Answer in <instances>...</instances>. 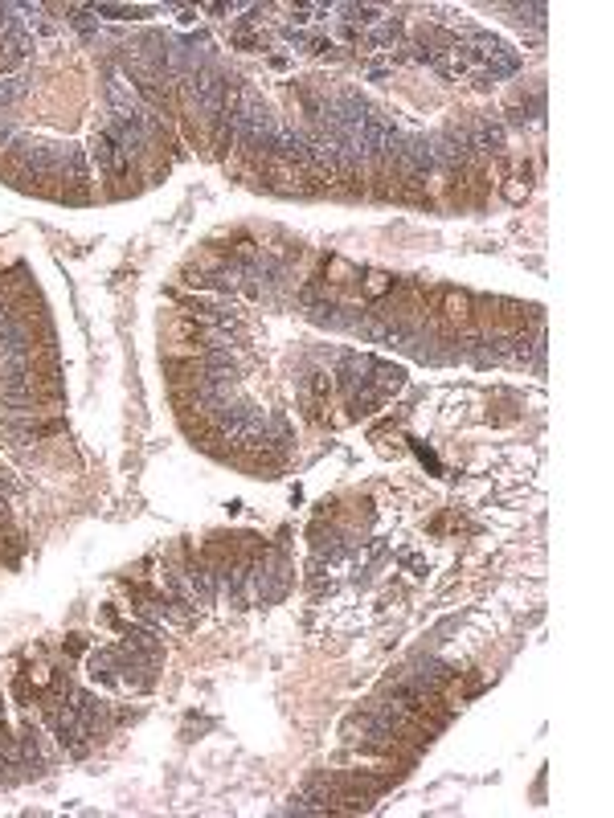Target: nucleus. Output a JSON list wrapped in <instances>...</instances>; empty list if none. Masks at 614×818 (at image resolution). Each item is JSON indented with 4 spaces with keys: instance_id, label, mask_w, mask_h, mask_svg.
<instances>
[{
    "instance_id": "2",
    "label": "nucleus",
    "mask_w": 614,
    "mask_h": 818,
    "mask_svg": "<svg viewBox=\"0 0 614 818\" xmlns=\"http://www.w3.org/2000/svg\"><path fill=\"white\" fill-rule=\"evenodd\" d=\"M90 13L115 16V21H135V16H144V13H148V9H127V4H95Z\"/></svg>"
},
{
    "instance_id": "3",
    "label": "nucleus",
    "mask_w": 614,
    "mask_h": 818,
    "mask_svg": "<svg viewBox=\"0 0 614 818\" xmlns=\"http://www.w3.org/2000/svg\"><path fill=\"white\" fill-rule=\"evenodd\" d=\"M389 287H393V282H389V275H369V291H373V294H385Z\"/></svg>"
},
{
    "instance_id": "4",
    "label": "nucleus",
    "mask_w": 614,
    "mask_h": 818,
    "mask_svg": "<svg viewBox=\"0 0 614 818\" xmlns=\"http://www.w3.org/2000/svg\"><path fill=\"white\" fill-rule=\"evenodd\" d=\"M66 647H70L74 654H78V651H86V638H83V634H70V642H66Z\"/></svg>"
},
{
    "instance_id": "1",
    "label": "nucleus",
    "mask_w": 614,
    "mask_h": 818,
    "mask_svg": "<svg viewBox=\"0 0 614 818\" xmlns=\"http://www.w3.org/2000/svg\"><path fill=\"white\" fill-rule=\"evenodd\" d=\"M95 160H99V168L111 180H123L127 172H132V152H127V147H119L115 135H111L107 127L95 135Z\"/></svg>"
}]
</instances>
